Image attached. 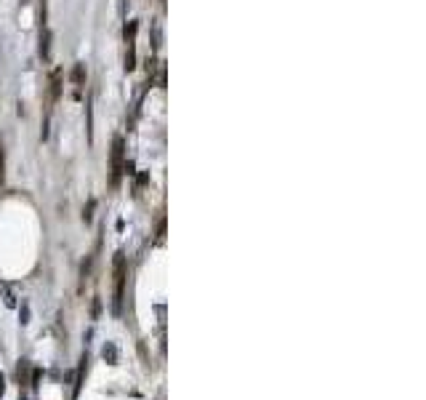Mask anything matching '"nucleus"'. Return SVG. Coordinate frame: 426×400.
Masks as SVG:
<instances>
[{
  "label": "nucleus",
  "instance_id": "3",
  "mask_svg": "<svg viewBox=\"0 0 426 400\" xmlns=\"http://www.w3.org/2000/svg\"><path fill=\"white\" fill-rule=\"evenodd\" d=\"M72 83H75L78 88L85 83V64H83V62H78V64L72 67Z\"/></svg>",
  "mask_w": 426,
  "mask_h": 400
},
{
  "label": "nucleus",
  "instance_id": "7",
  "mask_svg": "<svg viewBox=\"0 0 426 400\" xmlns=\"http://www.w3.org/2000/svg\"><path fill=\"white\" fill-rule=\"evenodd\" d=\"M94 209H96V200H88V209H85V214H83L85 222H91V216H94Z\"/></svg>",
  "mask_w": 426,
  "mask_h": 400
},
{
  "label": "nucleus",
  "instance_id": "4",
  "mask_svg": "<svg viewBox=\"0 0 426 400\" xmlns=\"http://www.w3.org/2000/svg\"><path fill=\"white\" fill-rule=\"evenodd\" d=\"M136 67V43H128V53H125V70L131 72Z\"/></svg>",
  "mask_w": 426,
  "mask_h": 400
},
{
  "label": "nucleus",
  "instance_id": "6",
  "mask_svg": "<svg viewBox=\"0 0 426 400\" xmlns=\"http://www.w3.org/2000/svg\"><path fill=\"white\" fill-rule=\"evenodd\" d=\"M136 33H139V21H128L125 24V43H136Z\"/></svg>",
  "mask_w": 426,
  "mask_h": 400
},
{
  "label": "nucleus",
  "instance_id": "2",
  "mask_svg": "<svg viewBox=\"0 0 426 400\" xmlns=\"http://www.w3.org/2000/svg\"><path fill=\"white\" fill-rule=\"evenodd\" d=\"M40 56L43 59L51 56V30H43V35H40Z\"/></svg>",
  "mask_w": 426,
  "mask_h": 400
},
{
  "label": "nucleus",
  "instance_id": "1",
  "mask_svg": "<svg viewBox=\"0 0 426 400\" xmlns=\"http://www.w3.org/2000/svg\"><path fill=\"white\" fill-rule=\"evenodd\" d=\"M123 150H125V141H123V137H115V141H112V182H118V176H120V166H123Z\"/></svg>",
  "mask_w": 426,
  "mask_h": 400
},
{
  "label": "nucleus",
  "instance_id": "5",
  "mask_svg": "<svg viewBox=\"0 0 426 400\" xmlns=\"http://www.w3.org/2000/svg\"><path fill=\"white\" fill-rule=\"evenodd\" d=\"M59 94H62V72L56 70L51 75V96L53 99H59Z\"/></svg>",
  "mask_w": 426,
  "mask_h": 400
}]
</instances>
